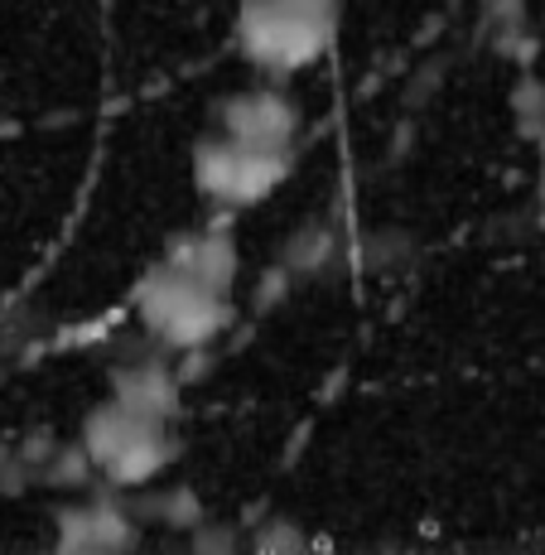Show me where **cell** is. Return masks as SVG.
<instances>
[{
    "label": "cell",
    "instance_id": "1",
    "mask_svg": "<svg viewBox=\"0 0 545 555\" xmlns=\"http://www.w3.org/2000/svg\"><path fill=\"white\" fill-rule=\"evenodd\" d=\"M242 256L228 228H189L131 285V319L169 358L208 353L237 324Z\"/></svg>",
    "mask_w": 545,
    "mask_h": 555
},
{
    "label": "cell",
    "instance_id": "2",
    "mask_svg": "<svg viewBox=\"0 0 545 555\" xmlns=\"http://www.w3.org/2000/svg\"><path fill=\"white\" fill-rule=\"evenodd\" d=\"M78 450L102 488L141 493L150 483H165V474L179 464L174 415L145 411V405H131L121 397H102L82 415Z\"/></svg>",
    "mask_w": 545,
    "mask_h": 555
},
{
    "label": "cell",
    "instance_id": "3",
    "mask_svg": "<svg viewBox=\"0 0 545 555\" xmlns=\"http://www.w3.org/2000/svg\"><path fill=\"white\" fill-rule=\"evenodd\" d=\"M338 20V0H237L232 44L261 78L290 82L334 53Z\"/></svg>",
    "mask_w": 545,
    "mask_h": 555
},
{
    "label": "cell",
    "instance_id": "4",
    "mask_svg": "<svg viewBox=\"0 0 545 555\" xmlns=\"http://www.w3.org/2000/svg\"><path fill=\"white\" fill-rule=\"evenodd\" d=\"M295 155L299 151L290 145H265L228 131V126H208L189 151V179H194L198 198L218 212H251L290 184Z\"/></svg>",
    "mask_w": 545,
    "mask_h": 555
},
{
    "label": "cell",
    "instance_id": "5",
    "mask_svg": "<svg viewBox=\"0 0 545 555\" xmlns=\"http://www.w3.org/2000/svg\"><path fill=\"white\" fill-rule=\"evenodd\" d=\"M141 541V521L126 493H82L53 512V546L68 555H116Z\"/></svg>",
    "mask_w": 545,
    "mask_h": 555
},
{
    "label": "cell",
    "instance_id": "6",
    "mask_svg": "<svg viewBox=\"0 0 545 555\" xmlns=\"http://www.w3.org/2000/svg\"><path fill=\"white\" fill-rule=\"evenodd\" d=\"M106 397H121V401L145 405V411H159V415H179V372L165 348L141 338L135 353H121L112 362V391H106Z\"/></svg>",
    "mask_w": 545,
    "mask_h": 555
},
{
    "label": "cell",
    "instance_id": "7",
    "mask_svg": "<svg viewBox=\"0 0 545 555\" xmlns=\"http://www.w3.org/2000/svg\"><path fill=\"white\" fill-rule=\"evenodd\" d=\"M338 261H343V237H338L328 222H304L299 232H290V242H285V251H281L285 281H299V285L334 275Z\"/></svg>",
    "mask_w": 545,
    "mask_h": 555
},
{
    "label": "cell",
    "instance_id": "8",
    "mask_svg": "<svg viewBox=\"0 0 545 555\" xmlns=\"http://www.w3.org/2000/svg\"><path fill=\"white\" fill-rule=\"evenodd\" d=\"M251 546L256 551H271V546H281V551H299V546H304V537H299V531H261V537H256L251 541Z\"/></svg>",
    "mask_w": 545,
    "mask_h": 555
}]
</instances>
